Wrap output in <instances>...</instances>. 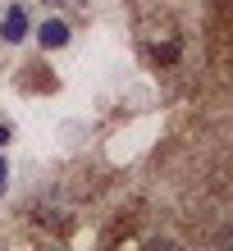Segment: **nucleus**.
<instances>
[{
  "label": "nucleus",
  "instance_id": "nucleus-1",
  "mask_svg": "<svg viewBox=\"0 0 233 251\" xmlns=\"http://www.w3.org/2000/svg\"><path fill=\"white\" fill-rule=\"evenodd\" d=\"M69 37H74V27H69L64 19H46L37 27V41H41V50H60V46H69Z\"/></svg>",
  "mask_w": 233,
  "mask_h": 251
},
{
  "label": "nucleus",
  "instance_id": "nucleus-2",
  "mask_svg": "<svg viewBox=\"0 0 233 251\" xmlns=\"http://www.w3.org/2000/svg\"><path fill=\"white\" fill-rule=\"evenodd\" d=\"M23 37H27V9H23V5H14V9H5V19H0V41L19 46Z\"/></svg>",
  "mask_w": 233,
  "mask_h": 251
},
{
  "label": "nucleus",
  "instance_id": "nucleus-3",
  "mask_svg": "<svg viewBox=\"0 0 233 251\" xmlns=\"http://www.w3.org/2000/svg\"><path fill=\"white\" fill-rule=\"evenodd\" d=\"M151 60H155V64H174V60H179V46H174V41H165V46H151Z\"/></svg>",
  "mask_w": 233,
  "mask_h": 251
},
{
  "label": "nucleus",
  "instance_id": "nucleus-4",
  "mask_svg": "<svg viewBox=\"0 0 233 251\" xmlns=\"http://www.w3.org/2000/svg\"><path fill=\"white\" fill-rule=\"evenodd\" d=\"M46 5H55V9H82V0H46Z\"/></svg>",
  "mask_w": 233,
  "mask_h": 251
},
{
  "label": "nucleus",
  "instance_id": "nucleus-5",
  "mask_svg": "<svg viewBox=\"0 0 233 251\" xmlns=\"http://www.w3.org/2000/svg\"><path fill=\"white\" fill-rule=\"evenodd\" d=\"M9 137H14V132H9V124H0V146H5Z\"/></svg>",
  "mask_w": 233,
  "mask_h": 251
},
{
  "label": "nucleus",
  "instance_id": "nucleus-6",
  "mask_svg": "<svg viewBox=\"0 0 233 251\" xmlns=\"http://www.w3.org/2000/svg\"><path fill=\"white\" fill-rule=\"evenodd\" d=\"M0 192H5V155H0Z\"/></svg>",
  "mask_w": 233,
  "mask_h": 251
}]
</instances>
